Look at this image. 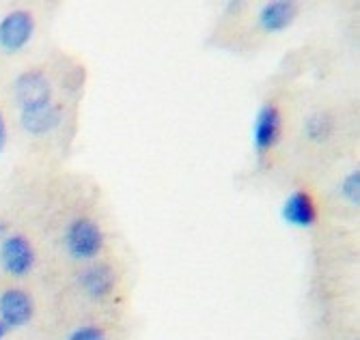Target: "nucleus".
Wrapping results in <instances>:
<instances>
[{"instance_id":"1","label":"nucleus","mask_w":360,"mask_h":340,"mask_svg":"<svg viewBox=\"0 0 360 340\" xmlns=\"http://www.w3.org/2000/svg\"><path fill=\"white\" fill-rule=\"evenodd\" d=\"M104 230L95 220L86 216L74 218L63 230V248L74 261H93L104 250Z\"/></svg>"},{"instance_id":"2","label":"nucleus","mask_w":360,"mask_h":340,"mask_svg":"<svg viewBox=\"0 0 360 340\" xmlns=\"http://www.w3.org/2000/svg\"><path fill=\"white\" fill-rule=\"evenodd\" d=\"M37 265V250L24 233H9L0 242V269L11 278H26Z\"/></svg>"},{"instance_id":"3","label":"nucleus","mask_w":360,"mask_h":340,"mask_svg":"<svg viewBox=\"0 0 360 340\" xmlns=\"http://www.w3.org/2000/svg\"><path fill=\"white\" fill-rule=\"evenodd\" d=\"M35 15L28 9H11L0 18V50L5 54L22 52L35 37Z\"/></svg>"},{"instance_id":"4","label":"nucleus","mask_w":360,"mask_h":340,"mask_svg":"<svg viewBox=\"0 0 360 340\" xmlns=\"http://www.w3.org/2000/svg\"><path fill=\"white\" fill-rule=\"evenodd\" d=\"M35 319V299L22 287H7L0 291V323L5 329H24Z\"/></svg>"},{"instance_id":"5","label":"nucleus","mask_w":360,"mask_h":340,"mask_svg":"<svg viewBox=\"0 0 360 340\" xmlns=\"http://www.w3.org/2000/svg\"><path fill=\"white\" fill-rule=\"evenodd\" d=\"M60 123H63V108L54 99L20 110V127L28 136H32V138H41V136L52 133L54 129H58Z\"/></svg>"},{"instance_id":"6","label":"nucleus","mask_w":360,"mask_h":340,"mask_svg":"<svg viewBox=\"0 0 360 340\" xmlns=\"http://www.w3.org/2000/svg\"><path fill=\"white\" fill-rule=\"evenodd\" d=\"M11 93H13L18 108L22 110V108L52 99V82L48 74L41 70H26L13 80Z\"/></svg>"},{"instance_id":"7","label":"nucleus","mask_w":360,"mask_h":340,"mask_svg":"<svg viewBox=\"0 0 360 340\" xmlns=\"http://www.w3.org/2000/svg\"><path fill=\"white\" fill-rule=\"evenodd\" d=\"M281 129H283V119L281 110L274 104L261 106L255 123H252V147L259 155L268 153L281 138Z\"/></svg>"},{"instance_id":"8","label":"nucleus","mask_w":360,"mask_h":340,"mask_svg":"<svg viewBox=\"0 0 360 340\" xmlns=\"http://www.w3.org/2000/svg\"><path fill=\"white\" fill-rule=\"evenodd\" d=\"M78 282L86 297H91L93 301H104L115 293L117 276L110 265L95 263V265H89L86 269H82V274L78 276Z\"/></svg>"},{"instance_id":"9","label":"nucleus","mask_w":360,"mask_h":340,"mask_svg":"<svg viewBox=\"0 0 360 340\" xmlns=\"http://www.w3.org/2000/svg\"><path fill=\"white\" fill-rule=\"evenodd\" d=\"M283 218L287 224L296 226V228L313 226L317 220V207H315L313 196L304 190L291 192L283 205Z\"/></svg>"},{"instance_id":"10","label":"nucleus","mask_w":360,"mask_h":340,"mask_svg":"<svg viewBox=\"0 0 360 340\" xmlns=\"http://www.w3.org/2000/svg\"><path fill=\"white\" fill-rule=\"evenodd\" d=\"M296 5L291 0H272V3L264 5L259 11V26L266 32H281L287 26H291V22L296 20Z\"/></svg>"},{"instance_id":"11","label":"nucleus","mask_w":360,"mask_h":340,"mask_svg":"<svg viewBox=\"0 0 360 340\" xmlns=\"http://www.w3.org/2000/svg\"><path fill=\"white\" fill-rule=\"evenodd\" d=\"M333 127H335L333 119L328 115H321V112L311 115L307 119V123H304L307 136H309L311 140H315V143H323L326 138H328V136L333 133Z\"/></svg>"},{"instance_id":"12","label":"nucleus","mask_w":360,"mask_h":340,"mask_svg":"<svg viewBox=\"0 0 360 340\" xmlns=\"http://www.w3.org/2000/svg\"><path fill=\"white\" fill-rule=\"evenodd\" d=\"M65 340H108V336H106V332L100 325L84 323V325L74 327Z\"/></svg>"},{"instance_id":"13","label":"nucleus","mask_w":360,"mask_h":340,"mask_svg":"<svg viewBox=\"0 0 360 340\" xmlns=\"http://www.w3.org/2000/svg\"><path fill=\"white\" fill-rule=\"evenodd\" d=\"M341 194L352 202V205H358V200H360V173L358 170H352V173L343 179Z\"/></svg>"},{"instance_id":"14","label":"nucleus","mask_w":360,"mask_h":340,"mask_svg":"<svg viewBox=\"0 0 360 340\" xmlns=\"http://www.w3.org/2000/svg\"><path fill=\"white\" fill-rule=\"evenodd\" d=\"M7 138H9V133H7V123H5L3 110H0V153H3L5 147H7Z\"/></svg>"},{"instance_id":"15","label":"nucleus","mask_w":360,"mask_h":340,"mask_svg":"<svg viewBox=\"0 0 360 340\" xmlns=\"http://www.w3.org/2000/svg\"><path fill=\"white\" fill-rule=\"evenodd\" d=\"M11 230H9V224H7V220H3V218H0V242H3L5 240V237L9 235Z\"/></svg>"},{"instance_id":"16","label":"nucleus","mask_w":360,"mask_h":340,"mask_svg":"<svg viewBox=\"0 0 360 340\" xmlns=\"http://www.w3.org/2000/svg\"><path fill=\"white\" fill-rule=\"evenodd\" d=\"M5 336H7V329H5L3 323H0V340H5Z\"/></svg>"}]
</instances>
